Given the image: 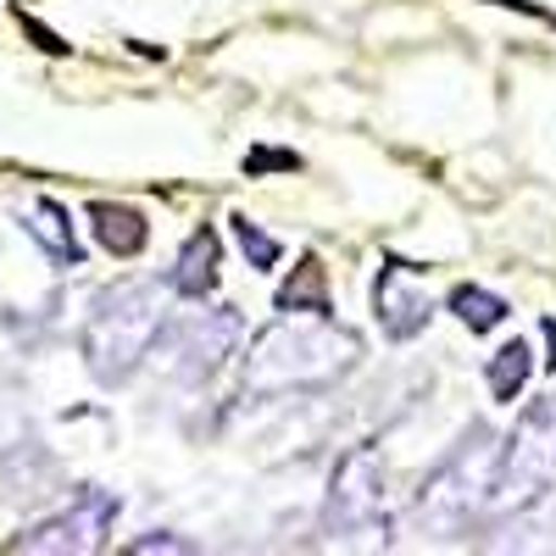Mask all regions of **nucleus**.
Returning a JSON list of instances; mask_svg holds the SVG:
<instances>
[{
    "mask_svg": "<svg viewBox=\"0 0 556 556\" xmlns=\"http://www.w3.org/2000/svg\"><path fill=\"white\" fill-rule=\"evenodd\" d=\"M356 356H362V340L351 329H340L334 317L285 312L251 340V351L240 362V379L251 395L317 390V384H334L340 374H351Z\"/></svg>",
    "mask_w": 556,
    "mask_h": 556,
    "instance_id": "f257e3e1",
    "label": "nucleus"
},
{
    "mask_svg": "<svg viewBox=\"0 0 556 556\" xmlns=\"http://www.w3.org/2000/svg\"><path fill=\"white\" fill-rule=\"evenodd\" d=\"M162 323H167V290L156 278H123V285L101 290L96 312H89V329H84L89 374L101 384H123L151 356Z\"/></svg>",
    "mask_w": 556,
    "mask_h": 556,
    "instance_id": "f03ea898",
    "label": "nucleus"
},
{
    "mask_svg": "<svg viewBox=\"0 0 556 556\" xmlns=\"http://www.w3.org/2000/svg\"><path fill=\"white\" fill-rule=\"evenodd\" d=\"M495 456H501L495 434L484 424H473L468 440L440 462V468L429 473V484H424V495H417V529H424V534H451V529L468 523L479 506L490 501Z\"/></svg>",
    "mask_w": 556,
    "mask_h": 556,
    "instance_id": "7ed1b4c3",
    "label": "nucleus"
},
{
    "mask_svg": "<svg viewBox=\"0 0 556 556\" xmlns=\"http://www.w3.org/2000/svg\"><path fill=\"white\" fill-rule=\"evenodd\" d=\"M551 484H556V401H534L495 456L490 506L495 513H523Z\"/></svg>",
    "mask_w": 556,
    "mask_h": 556,
    "instance_id": "20e7f679",
    "label": "nucleus"
},
{
    "mask_svg": "<svg viewBox=\"0 0 556 556\" xmlns=\"http://www.w3.org/2000/svg\"><path fill=\"white\" fill-rule=\"evenodd\" d=\"M235 340H240V312H235V306L184 312V317H167V323H162L151 356L167 367L173 379L201 384V379H212L217 367H223V356L235 351Z\"/></svg>",
    "mask_w": 556,
    "mask_h": 556,
    "instance_id": "39448f33",
    "label": "nucleus"
},
{
    "mask_svg": "<svg viewBox=\"0 0 556 556\" xmlns=\"http://www.w3.org/2000/svg\"><path fill=\"white\" fill-rule=\"evenodd\" d=\"M384 513V462L374 445H356L340 456L329 479V506H323V529L329 534H362Z\"/></svg>",
    "mask_w": 556,
    "mask_h": 556,
    "instance_id": "423d86ee",
    "label": "nucleus"
},
{
    "mask_svg": "<svg viewBox=\"0 0 556 556\" xmlns=\"http://www.w3.org/2000/svg\"><path fill=\"white\" fill-rule=\"evenodd\" d=\"M117 518V495L112 490H78V501L67 506L62 518H45L39 529H28L23 540H12L7 551H39V556H84L101 551L106 529Z\"/></svg>",
    "mask_w": 556,
    "mask_h": 556,
    "instance_id": "0eeeda50",
    "label": "nucleus"
},
{
    "mask_svg": "<svg viewBox=\"0 0 556 556\" xmlns=\"http://www.w3.org/2000/svg\"><path fill=\"white\" fill-rule=\"evenodd\" d=\"M424 273H429V267L401 262V256H384L379 285H374V317H379L384 340H412V334H424V329H429L434 301L417 290V278H424Z\"/></svg>",
    "mask_w": 556,
    "mask_h": 556,
    "instance_id": "6e6552de",
    "label": "nucleus"
},
{
    "mask_svg": "<svg viewBox=\"0 0 556 556\" xmlns=\"http://www.w3.org/2000/svg\"><path fill=\"white\" fill-rule=\"evenodd\" d=\"M217 262H223V245H217V235L212 228H195L190 240H184V251H178V262H173V273H167V290L173 295H184V301H206V295H217Z\"/></svg>",
    "mask_w": 556,
    "mask_h": 556,
    "instance_id": "1a4fd4ad",
    "label": "nucleus"
},
{
    "mask_svg": "<svg viewBox=\"0 0 556 556\" xmlns=\"http://www.w3.org/2000/svg\"><path fill=\"white\" fill-rule=\"evenodd\" d=\"M89 235H96V245L101 251H112V256H139L146 251V240H151V223H146V212H134V206H117V201H89Z\"/></svg>",
    "mask_w": 556,
    "mask_h": 556,
    "instance_id": "9d476101",
    "label": "nucleus"
},
{
    "mask_svg": "<svg viewBox=\"0 0 556 556\" xmlns=\"http://www.w3.org/2000/svg\"><path fill=\"white\" fill-rule=\"evenodd\" d=\"M273 306H278V312H317V317H334V301H329V267L317 262V251H306V256L295 262V273L285 278V285H278Z\"/></svg>",
    "mask_w": 556,
    "mask_h": 556,
    "instance_id": "9b49d317",
    "label": "nucleus"
},
{
    "mask_svg": "<svg viewBox=\"0 0 556 556\" xmlns=\"http://www.w3.org/2000/svg\"><path fill=\"white\" fill-rule=\"evenodd\" d=\"M23 228H28V235L39 240V251L51 256L56 267H78V262H84V245L73 240V217H67V212H62V206H56L51 195L28 206Z\"/></svg>",
    "mask_w": 556,
    "mask_h": 556,
    "instance_id": "f8f14e48",
    "label": "nucleus"
},
{
    "mask_svg": "<svg viewBox=\"0 0 556 556\" xmlns=\"http://www.w3.org/2000/svg\"><path fill=\"white\" fill-rule=\"evenodd\" d=\"M529 379H534V351H529V340H506V345L490 356V395H495L501 406H513V401L529 390Z\"/></svg>",
    "mask_w": 556,
    "mask_h": 556,
    "instance_id": "ddd939ff",
    "label": "nucleus"
},
{
    "mask_svg": "<svg viewBox=\"0 0 556 556\" xmlns=\"http://www.w3.org/2000/svg\"><path fill=\"white\" fill-rule=\"evenodd\" d=\"M451 312L468 323L473 334H490V329H501V323H506V312H513V306H506L495 290H484V285H456L451 290Z\"/></svg>",
    "mask_w": 556,
    "mask_h": 556,
    "instance_id": "4468645a",
    "label": "nucleus"
},
{
    "mask_svg": "<svg viewBox=\"0 0 556 556\" xmlns=\"http://www.w3.org/2000/svg\"><path fill=\"white\" fill-rule=\"evenodd\" d=\"M228 223H235V240H240L245 262H251L256 273H273V267H278V256H285V251H278V240H273V235H262V223H251L245 212H235Z\"/></svg>",
    "mask_w": 556,
    "mask_h": 556,
    "instance_id": "2eb2a0df",
    "label": "nucleus"
},
{
    "mask_svg": "<svg viewBox=\"0 0 556 556\" xmlns=\"http://www.w3.org/2000/svg\"><path fill=\"white\" fill-rule=\"evenodd\" d=\"M245 178H267V173H301V156L295 151H278V146H256L245 151Z\"/></svg>",
    "mask_w": 556,
    "mask_h": 556,
    "instance_id": "dca6fc26",
    "label": "nucleus"
},
{
    "mask_svg": "<svg viewBox=\"0 0 556 556\" xmlns=\"http://www.w3.org/2000/svg\"><path fill=\"white\" fill-rule=\"evenodd\" d=\"M128 551H134V556H156V551H178V556H190V551H195V540H178V534H146V540H134Z\"/></svg>",
    "mask_w": 556,
    "mask_h": 556,
    "instance_id": "f3484780",
    "label": "nucleus"
},
{
    "mask_svg": "<svg viewBox=\"0 0 556 556\" xmlns=\"http://www.w3.org/2000/svg\"><path fill=\"white\" fill-rule=\"evenodd\" d=\"M23 28H28V34L39 39V51H51V56H67V51H73V45H67L62 34H51V28H39L34 17H23Z\"/></svg>",
    "mask_w": 556,
    "mask_h": 556,
    "instance_id": "a211bd4d",
    "label": "nucleus"
},
{
    "mask_svg": "<svg viewBox=\"0 0 556 556\" xmlns=\"http://www.w3.org/2000/svg\"><path fill=\"white\" fill-rule=\"evenodd\" d=\"M484 7H501V12H529V17H540V23H551V17H556V12L534 7V0H484Z\"/></svg>",
    "mask_w": 556,
    "mask_h": 556,
    "instance_id": "6ab92c4d",
    "label": "nucleus"
},
{
    "mask_svg": "<svg viewBox=\"0 0 556 556\" xmlns=\"http://www.w3.org/2000/svg\"><path fill=\"white\" fill-rule=\"evenodd\" d=\"M540 334L551 340V356H545V367H551V374H556V317H545V323H540Z\"/></svg>",
    "mask_w": 556,
    "mask_h": 556,
    "instance_id": "aec40b11",
    "label": "nucleus"
}]
</instances>
